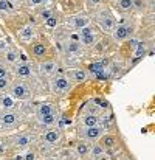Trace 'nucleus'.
Returning a JSON list of instances; mask_svg holds the SVG:
<instances>
[{
	"label": "nucleus",
	"instance_id": "nucleus-4",
	"mask_svg": "<svg viewBox=\"0 0 155 160\" xmlns=\"http://www.w3.org/2000/svg\"><path fill=\"white\" fill-rule=\"evenodd\" d=\"M11 97H12L14 100H28V98L31 97V90H30V87H28L27 84L17 82V84H14L12 89H11Z\"/></svg>",
	"mask_w": 155,
	"mask_h": 160
},
{
	"label": "nucleus",
	"instance_id": "nucleus-14",
	"mask_svg": "<svg viewBox=\"0 0 155 160\" xmlns=\"http://www.w3.org/2000/svg\"><path fill=\"white\" fill-rule=\"evenodd\" d=\"M31 142H33V138H31L30 135H25V134L17 135V137L14 138V145H16L17 148H27Z\"/></svg>",
	"mask_w": 155,
	"mask_h": 160
},
{
	"label": "nucleus",
	"instance_id": "nucleus-11",
	"mask_svg": "<svg viewBox=\"0 0 155 160\" xmlns=\"http://www.w3.org/2000/svg\"><path fill=\"white\" fill-rule=\"evenodd\" d=\"M39 67H41V73L42 75H53L56 72V68H57V65H56L54 61H45Z\"/></svg>",
	"mask_w": 155,
	"mask_h": 160
},
{
	"label": "nucleus",
	"instance_id": "nucleus-34",
	"mask_svg": "<svg viewBox=\"0 0 155 160\" xmlns=\"http://www.w3.org/2000/svg\"><path fill=\"white\" fill-rule=\"evenodd\" d=\"M70 123H71V121L64 117V118H61V121H59V128H64V126H67V124H70Z\"/></svg>",
	"mask_w": 155,
	"mask_h": 160
},
{
	"label": "nucleus",
	"instance_id": "nucleus-33",
	"mask_svg": "<svg viewBox=\"0 0 155 160\" xmlns=\"http://www.w3.org/2000/svg\"><path fill=\"white\" fill-rule=\"evenodd\" d=\"M133 6H137V8H144L146 5H144V0H133Z\"/></svg>",
	"mask_w": 155,
	"mask_h": 160
},
{
	"label": "nucleus",
	"instance_id": "nucleus-22",
	"mask_svg": "<svg viewBox=\"0 0 155 160\" xmlns=\"http://www.w3.org/2000/svg\"><path fill=\"white\" fill-rule=\"evenodd\" d=\"M96 42V36L92 33V34H85V36H81V44L84 45H93Z\"/></svg>",
	"mask_w": 155,
	"mask_h": 160
},
{
	"label": "nucleus",
	"instance_id": "nucleus-20",
	"mask_svg": "<svg viewBox=\"0 0 155 160\" xmlns=\"http://www.w3.org/2000/svg\"><path fill=\"white\" fill-rule=\"evenodd\" d=\"M0 11L2 12H14V5L9 0H0Z\"/></svg>",
	"mask_w": 155,
	"mask_h": 160
},
{
	"label": "nucleus",
	"instance_id": "nucleus-1",
	"mask_svg": "<svg viewBox=\"0 0 155 160\" xmlns=\"http://www.w3.org/2000/svg\"><path fill=\"white\" fill-rule=\"evenodd\" d=\"M96 20H98V23H99V27L103 28L105 33H110L112 34V31H113V28L116 27L115 25V17L112 16V12L109 11V9H99L98 12H96Z\"/></svg>",
	"mask_w": 155,
	"mask_h": 160
},
{
	"label": "nucleus",
	"instance_id": "nucleus-35",
	"mask_svg": "<svg viewBox=\"0 0 155 160\" xmlns=\"http://www.w3.org/2000/svg\"><path fill=\"white\" fill-rule=\"evenodd\" d=\"M23 160H36V154L34 152H28V154H25Z\"/></svg>",
	"mask_w": 155,
	"mask_h": 160
},
{
	"label": "nucleus",
	"instance_id": "nucleus-7",
	"mask_svg": "<svg viewBox=\"0 0 155 160\" xmlns=\"http://www.w3.org/2000/svg\"><path fill=\"white\" fill-rule=\"evenodd\" d=\"M14 72L17 76H22V78H28L33 75V67L27 62H20V64H16L14 65Z\"/></svg>",
	"mask_w": 155,
	"mask_h": 160
},
{
	"label": "nucleus",
	"instance_id": "nucleus-31",
	"mask_svg": "<svg viewBox=\"0 0 155 160\" xmlns=\"http://www.w3.org/2000/svg\"><path fill=\"white\" fill-rule=\"evenodd\" d=\"M79 33H81V36H85V34H92L93 33V30H92V27H84V28H81L79 30Z\"/></svg>",
	"mask_w": 155,
	"mask_h": 160
},
{
	"label": "nucleus",
	"instance_id": "nucleus-28",
	"mask_svg": "<svg viewBox=\"0 0 155 160\" xmlns=\"http://www.w3.org/2000/svg\"><path fill=\"white\" fill-rule=\"evenodd\" d=\"M45 25H47L48 28H54V27L57 25V17L51 14V16H50V17H48V19L45 20Z\"/></svg>",
	"mask_w": 155,
	"mask_h": 160
},
{
	"label": "nucleus",
	"instance_id": "nucleus-37",
	"mask_svg": "<svg viewBox=\"0 0 155 160\" xmlns=\"http://www.w3.org/2000/svg\"><path fill=\"white\" fill-rule=\"evenodd\" d=\"M44 2L42 0H30V5L31 6H37V5H42Z\"/></svg>",
	"mask_w": 155,
	"mask_h": 160
},
{
	"label": "nucleus",
	"instance_id": "nucleus-8",
	"mask_svg": "<svg viewBox=\"0 0 155 160\" xmlns=\"http://www.w3.org/2000/svg\"><path fill=\"white\" fill-rule=\"evenodd\" d=\"M89 22H90V19H89V16H85V14H78V16L71 17V25H73V28H76V30H81V28L87 27Z\"/></svg>",
	"mask_w": 155,
	"mask_h": 160
},
{
	"label": "nucleus",
	"instance_id": "nucleus-27",
	"mask_svg": "<svg viewBox=\"0 0 155 160\" xmlns=\"http://www.w3.org/2000/svg\"><path fill=\"white\" fill-rule=\"evenodd\" d=\"M5 58H6V61H8V62H16V59H17V53H16L14 50H6Z\"/></svg>",
	"mask_w": 155,
	"mask_h": 160
},
{
	"label": "nucleus",
	"instance_id": "nucleus-18",
	"mask_svg": "<svg viewBox=\"0 0 155 160\" xmlns=\"http://www.w3.org/2000/svg\"><path fill=\"white\" fill-rule=\"evenodd\" d=\"M37 120H39V123L41 124H44V126H50L53 123H56V113L51 112V113H47V115H44V117H37Z\"/></svg>",
	"mask_w": 155,
	"mask_h": 160
},
{
	"label": "nucleus",
	"instance_id": "nucleus-23",
	"mask_svg": "<svg viewBox=\"0 0 155 160\" xmlns=\"http://www.w3.org/2000/svg\"><path fill=\"white\" fill-rule=\"evenodd\" d=\"M0 106L3 107V109H11V107H14V98L12 97H3L2 98V101H0Z\"/></svg>",
	"mask_w": 155,
	"mask_h": 160
},
{
	"label": "nucleus",
	"instance_id": "nucleus-10",
	"mask_svg": "<svg viewBox=\"0 0 155 160\" xmlns=\"http://www.w3.org/2000/svg\"><path fill=\"white\" fill-rule=\"evenodd\" d=\"M59 138H61V131H57V129H50V131L44 135V140H45V143H48V145H56V143L59 142Z\"/></svg>",
	"mask_w": 155,
	"mask_h": 160
},
{
	"label": "nucleus",
	"instance_id": "nucleus-2",
	"mask_svg": "<svg viewBox=\"0 0 155 160\" xmlns=\"http://www.w3.org/2000/svg\"><path fill=\"white\" fill-rule=\"evenodd\" d=\"M50 89L53 93H65L71 89V82L65 76H54L50 81Z\"/></svg>",
	"mask_w": 155,
	"mask_h": 160
},
{
	"label": "nucleus",
	"instance_id": "nucleus-30",
	"mask_svg": "<svg viewBox=\"0 0 155 160\" xmlns=\"http://www.w3.org/2000/svg\"><path fill=\"white\" fill-rule=\"evenodd\" d=\"M8 86H9V78H8V76L0 78V90H5Z\"/></svg>",
	"mask_w": 155,
	"mask_h": 160
},
{
	"label": "nucleus",
	"instance_id": "nucleus-13",
	"mask_svg": "<svg viewBox=\"0 0 155 160\" xmlns=\"http://www.w3.org/2000/svg\"><path fill=\"white\" fill-rule=\"evenodd\" d=\"M98 124H99V118H98V115H95V113H87V115L82 118V126H84V128L98 126Z\"/></svg>",
	"mask_w": 155,
	"mask_h": 160
},
{
	"label": "nucleus",
	"instance_id": "nucleus-24",
	"mask_svg": "<svg viewBox=\"0 0 155 160\" xmlns=\"http://www.w3.org/2000/svg\"><path fill=\"white\" fill-rule=\"evenodd\" d=\"M135 59H140L144 52H146V45H144V42H137V45H135Z\"/></svg>",
	"mask_w": 155,
	"mask_h": 160
},
{
	"label": "nucleus",
	"instance_id": "nucleus-6",
	"mask_svg": "<svg viewBox=\"0 0 155 160\" xmlns=\"http://www.w3.org/2000/svg\"><path fill=\"white\" fill-rule=\"evenodd\" d=\"M64 50L70 56H81L82 54V45L78 41H68V42H65Z\"/></svg>",
	"mask_w": 155,
	"mask_h": 160
},
{
	"label": "nucleus",
	"instance_id": "nucleus-21",
	"mask_svg": "<svg viewBox=\"0 0 155 160\" xmlns=\"http://www.w3.org/2000/svg\"><path fill=\"white\" fill-rule=\"evenodd\" d=\"M33 53H34V56H37V58H42V56L47 54V47L44 44H34Z\"/></svg>",
	"mask_w": 155,
	"mask_h": 160
},
{
	"label": "nucleus",
	"instance_id": "nucleus-5",
	"mask_svg": "<svg viewBox=\"0 0 155 160\" xmlns=\"http://www.w3.org/2000/svg\"><path fill=\"white\" fill-rule=\"evenodd\" d=\"M104 129L103 126H90V128H84L82 129V132H81V135H82V138L84 140H87V142H96V140H99V137L103 135Z\"/></svg>",
	"mask_w": 155,
	"mask_h": 160
},
{
	"label": "nucleus",
	"instance_id": "nucleus-19",
	"mask_svg": "<svg viewBox=\"0 0 155 160\" xmlns=\"http://www.w3.org/2000/svg\"><path fill=\"white\" fill-rule=\"evenodd\" d=\"M118 8L121 9V11H124V12H127V11H130L132 8H133V0H118Z\"/></svg>",
	"mask_w": 155,
	"mask_h": 160
},
{
	"label": "nucleus",
	"instance_id": "nucleus-17",
	"mask_svg": "<svg viewBox=\"0 0 155 160\" xmlns=\"http://www.w3.org/2000/svg\"><path fill=\"white\" fill-rule=\"evenodd\" d=\"M33 36H34V27L27 25V27H23V28L20 30V38H22L23 41H31Z\"/></svg>",
	"mask_w": 155,
	"mask_h": 160
},
{
	"label": "nucleus",
	"instance_id": "nucleus-36",
	"mask_svg": "<svg viewBox=\"0 0 155 160\" xmlns=\"http://www.w3.org/2000/svg\"><path fill=\"white\" fill-rule=\"evenodd\" d=\"M101 3V0H87V5L89 6H98Z\"/></svg>",
	"mask_w": 155,
	"mask_h": 160
},
{
	"label": "nucleus",
	"instance_id": "nucleus-25",
	"mask_svg": "<svg viewBox=\"0 0 155 160\" xmlns=\"http://www.w3.org/2000/svg\"><path fill=\"white\" fill-rule=\"evenodd\" d=\"M113 145H115V137H112V135L104 137L103 143H101V146H103L104 149H109V148H112Z\"/></svg>",
	"mask_w": 155,
	"mask_h": 160
},
{
	"label": "nucleus",
	"instance_id": "nucleus-29",
	"mask_svg": "<svg viewBox=\"0 0 155 160\" xmlns=\"http://www.w3.org/2000/svg\"><path fill=\"white\" fill-rule=\"evenodd\" d=\"M103 152H104V148L101 146V145H95V146H93V149H92V154H93L95 157H99Z\"/></svg>",
	"mask_w": 155,
	"mask_h": 160
},
{
	"label": "nucleus",
	"instance_id": "nucleus-3",
	"mask_svg": "<svg viewBox=\"0 0 155 160\" xmlns=\"http://www.w3.org/2000/svg\"><path fill=\"white\" fill-rule=\"evenodd\" d=\"M132 31H133V27H132V25H129V23H121V25H118V27L113 28L112 38H113L115 42H123V41H126V39L132 34Z\"/></svg>",
	"mask_w": 155,
	"mask_h": 160
},
{
	"label": "nucleus",
	"instance_id": "nucleus-39",
	"mask_svg": "<svg viewBox=\"0 0 155 160\" xmlns=\"http://www.w3.org/2000/svg\"><path fill=\"white\" fill-rule=\"evenodd\" d=\"M9 2H11V3H14V2H20V0H9Z\"/></svg>",
	"mask_w": 155,
	"mask_h": 160
},
{
	"label": "nucleus",
	"instance_id": "nucleus-40",
	"mask_svg": "<svg viewBox=\"0 0 155 160\" xmlns=\"http://www.w3.org/2000/svg\"><path fill=\"white\" fill-rule=\"evenodd\" d=\"M42 2H44V3H47V2H51V0H42Z\"/></svg>",
	"mask_w": 155,
	"mask_h": 160
},
{
	"label": "nucleus",
	"instance_id": "nucleus-9",
	"mask_svg": "<svg viewBox=\"0 0 155 160\" xmlns=\"http://www.w3.org/2000/svg\"><path fill=\"white\" fill-rule=\"evenodd\" d=\"M0 121L5 124V126H12L19 121V115L14 113V112H3L0 115Z\"/></svg>",
	"mask_w": 155,
	"mask_h": 160
},
{
	"label": "nucleus",
	"instance_id": "nucleus-32",
	"mask_svg": "<svg viewBox=\"0 0 155 160\" xmlns=\"http://www.w3.org/2000/svg\"><path fill=\"white\" fill-rule=\"evenodd\" d=\"M5 76H8V67L0 64V78H5Z\"/></svg>",
	"mask_w": 155,
	"mask_h": 160
},
{
	"label": "nucleus",
	"instance_id": "nucleus-15",
	"mask_svg": "<svg viewBox=\"0 0 155 160\" xmlns=\"http://www.w3.org/2000/svg\"><path fill=\"white\" fill-rule=\"evenodd\" d=\"M71 79L75 82H84V81H87V72L82 68H76L71 72Z\"/></svg>",
	"mask_w": 155,
	"mask_h": 160
},
{
	"label": "nucleus",
	"instance_id": "nucleus-38",
	"mask_svg": "<svg viewBox=\"0 0 155 160\" xmlns=\"http://www.w3.org/2000/svg\"><path fill=\"white\" fill-rule=\"evenodd\" d=\"M41 16H42V19H45V20H47V19H48V17L51 16V12H50V11H44V12H42Z\"/></svg>",
	"mask_w": 155,
	"mask_h": 160
},
{
	"label": "nucleus",
	"instance_id": "nucleus-12",
	"mask_svg": "<svg viewBox=\"0 0 155 160\" xmlns=\"http://www.w3.org/2000/svg\"><path fill=\"white\" fill-rule=\"evenodd\" d=\"M89 68H90V72H92L96 78H104V76H105V65H104L103 62H93Z\"/></svg>",
	"mask_w": 155,
	"mask_h": 160
},
{
	"label": "nucleus",
	"instance_id": "nucleus-16",
	"mask_svg": "<svg viewBox=\"0 0 155 160\" xmlns=\"http://www.w3.org/2000/svg\"><path fill=\"white\" fill-rule=\"evenodd\" d=\"M54 112V109L50 103H42V104H39L37 109H36V115L37 117H44V115H47V113H51Z\"/></svg>",
	"mask_w": 155,
	"mask_h": 160
},
{
	"label": "nucleus",
	"instance_id": "nucleus-26",
	"mask_svg": "<svg viewBox=\"0 0 155 160\" xmlns=\"http://www.w3.org/2000/svg\"><path fill=\"white\" fill-rule=\"evenodd\" d=\"M76 152H78L81 157L87 156V154H89V148H87V145H85V143H79V145L76 146Z\"/></svg>",
	"mask_w": 155,
	"mask_h": 160
}]
</instances>
